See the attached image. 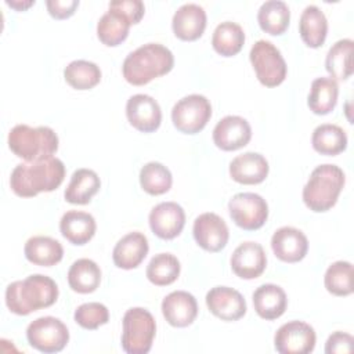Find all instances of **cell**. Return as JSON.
<instances>
[{
  "instance_id": "obj_12",
  "label": "cell",
  "mask_w": 354,
  "mask_h": 354,
  "mask_svg": "<svg viewBox=\"0 0 354 354\" xmlns=\"http://www.w3.org/2000/svg\"><path fill=\"white\" fill-rule=\"evenodd\" d=\"M192 234L196 243L202 249L212 253L224 249L230 238L225 221L218 214L212 212L202 213L195 218Z\"/></svg>"
},
{
  "instance_id": "obj_33",
  "label": "cell",
  "mask_w": 354,
  "mask_h": 354,
  "mask_svg": "<svg viewBox=\"0 0 354 354\" xmlns=\"http://www.w3.org/2000/svg\"><path fill=\"white\" fill-rule=\"evenodd\" d=\"M290 21V11L285 1L268 0L264 1L257 12V22L260 28L270 35H282Z\"/></svg>"
},
{
  "instance_id": "obj_41",
  "label": "cell",
  "mask_w": 354,
  "mask_h": 354,
  "mask_svg": "<svg viewBox=\"0 0 354 354\" xmlns=\"http://www.w3.org/2000/svg\"><path fill=\"white\" fill-rule=\"evenodd\" d=\"M354 339L350 333L346 332H335L332 333L326 343H325V353L326 354H342V353H351L353 351Z\"/></svg>"
},
{
  "instance_id": "obj_8",
  "label": "cell",
  "mask_w": 354,
  "mask_h": 354,
  "mask_svg": "<svg viewBox=\"0 0 354 354\" xmlns=\"http://www.w3.org/2000/svg\"><path fill=\"white\" fill-rule=\"evenodd\" d=\"M212 116L210 101L202 94H189L178 100L171 109L174 127L185 134H196Z\"/></svg>"
},
{
  "instance_id": "obj_35",
  "label": "cell",
  "mask_w": 354,
  "mask_h": 354,
  "mask_svg": "<svg viewBox=\"0 0 354 354\" xmlns=\"http://www.w3.org/2000/svg\"><path fill=\"white\" fill-rule=\"evenodd\" d=\"M65 82L76 90H90L101 80V69L87 59H75L64 69Z\"/></svg>"
},
{
  "instance_id": "obj_22",
  "label": "cell",
  "mask_w": 354,
  "mask_h": 354,
  "mask_svg": "<svg viewBox=\"0 0 354 354\" xmlns=\"http://www.w3.org/2000/svg\"><path fill=\"white\" fill-rule=\"evenodd\" d=\"M268 162L257 152H245L235 156L230 163V176L239 184H260L268 176Z\"/></svg>"
},
{
  "instance_id": "obj_38",
  "label": "cell",
  "mask_w": 354,
  "mask_h": 354,
  "mask_svg": "<svg viewBox=\"0 0 354 354\" xmlns=\"http://www.w3.org/2000/svg\"><path fill=\"white\" fill-rule=\"evenodd\" d=\"M325 288L335 296H348L353 293V264L350 261L332 263L324 277Z\"/></svg>"
},
{
  "instance_id": "obj_7",
  "label": "cell",
  "mask_w": 354,
  "mask_h": 354,
  "mask_svg": "<svg viewBox=\"0 0 354 354\" xmlns=\"http://www.w3.org/2000/svg\"><path fill=\"white\" fill-rule=\"evenodd\" d=\"M259 82L267 87L279 86L286 77V62L281 51L268 40H257L249 53Z\"/></svg>"
},
{
  "instance_id": "obj_32",
  "label": "cell",
  "mask_w": 354,
  "mask_h": 354,
  "mask_svg": "<svg viewBox=\"0 0 354 354\" xmlns=\"http://www.w3.org/2000/svg\"><path fill=\"white\" fill-rule=\"evenodd\" d=\"M311 144L318 153L335 156L347 148V134L337 124L324 123L314 129Z\"/></svg>"
},
{
  "instance_id": "obj_6",
  "label": "cell",
  "mask_w": 354,
  "mask_h": 354,
  "mask_svg": "<svg viewBox=\"0 0 354 354\" xmlns=\"http://www.w3.org/2000/svg\"><path fill=\"white\" fill-rule=\"evenodd\" d=\"M156 322L153 315L142 308H129L123 315L122 348L127 354H147L155 339Z\"/></svg>"
},
{
  "instance_id": "obj_19",
  "label": "cell",
  "mask_w": 354,
  "mask_h": 354,
  "mask_svg": "<svg viewBox=\"0 0 354 354\" xmlns=\"http://www.w3.org/2000/svg\"><path fill=\"white\" fill-rule=\"evenodd\" d=\"M162 314L171 326L185 328L191 325L198 315L196 299L185 290H174L163 299Z\"/></svg>"
},
{
  "instance_id": "obj_27",
  "label": "cell",
  "mask_w": 354,
  "mask_h": 354,
  "mask_svg": "<svg viewBox=\"0 0 354 354\" xmlns=\"http://www.w3.org/2000/svg\"><path fill=\"white\" fill-rule=\"evenodd\" d=\"M299 33L301 40L311 48L324 44L328 35V21L322 10L314 4L307 6L299 21Z\"/></svg>"
},
{
  "instance_id": "obj_25",
  "label": "cell",
  "mask_w": 354,
  "mask_h": 354,
  "mask_svg": "<svg viewBox=\"0 0 354 354\" xmlns=\"http://www.w3.org/2000/svg\"><path fill=\"white\" fill-rule=\"evenodd\" d=\"M24 253L28 261L41 267H51L62 260L64 248L51 236L36 235L26 241Z\"/></svg>"
},
{
  "instance_id": "obj_20",
  "label": "cell",
  "mask_w": 354,
  "mask_h": 354,
  "mask_svg": "<svg viewBox=\"0 0 354 354\" xmlns=\"http://www.w3.org/2000/svg\"><path fill=\"white\" fill-rule=\"evenodd\" d=\"M174 35L184 41L199 39L206 28V11L195 3H187L177 8L171 19Z\"/></svg>"
},
{
  "instance_id": "obj_28",
  "label": "cell",
  "mask_w": 354,
  "mask_h": 354,
  "mask_svg": "<svg viewBox=\"0 0 354 354\" xmlns=\"http://www.w3.org/2000/svg\"><path fill=\"white\" fill-rule=\"evenodd\" d=\"M101 282V270L98 264L90 259H79L72 263L68 270V283L73 292L91 293Z\"/></svg>"
},
{
  "instance_id": "obj_42",
  "label": "cell",
  "mask_w": 354,
  "mask_h": 354,
  "mask_svg": "<svg viewBox=\"0 0 354 354\" xmlns=\"http://www.w3.org/2000/svg\"><path fill=\"white\" fill-rule=\"evenodd\" d=\"M48 14L57 19H65L73 15L79 7V0H47Z\"/></svg>"
},
{
  "instance_id": "obj_11",
  "label": "cell",
  "mask_w": 354,
  "mask_h": 354,
  "mask_svg": "<svg viewBox=\"0 0 354 354\" xmlns=\"http://www.w3.org/2000/svg\"><path fill=\"white\" fill-rule=\"evenodd\" d=\"M315 330L303 321H289L274 336L275 350L281 354H308L315 347Z\"/></svg>"
},
{
  "instance_id": "obj_40",
  "label": "cell",
  "mask_w": 354,
  "mask_h": 354,
  "mask_svg": "<svg viewBox=\"0 0 354 354\" xmlns=\"http://www.w3.org/2000/svg\"><path fill=\"white\" fill-rule=\"evenodd\" d=\"M109 8L120 11L133 24H138L144 17L145 7L141 0H113L109 3Z\"/></svg>"
},
{
  "instance_id": "obj_10",
  "label": "cell",
  "mask_w": 354,
  "mask_h": 354,
  "mask_svg": "<svg viewBox=\"0 0 354 354\" xmlns=\"http://www.w3.org/2000/svg\"><path fill=\"white\" fill-rule=\"evenodd\" d=\"M228 212L238 227L246 231H254L266 224L268 205L259 194L239 192L230 199Z\"/></svg>"
},
{
  "instance_id": "obj_30",
  "label": "cell",
  "mask_w": 354,
  "mask_h": 354,
  "mask_svg": "<svg viewBox=\"0 0 354 354\" xmlns=\"http://www.w3.org/2000/svg\"><path fill=\"white\" fill-rule=\"evenodd\" d=\"M353 50L354 41L351 39L337 40L329 48L325 58V68L332 79L347 80L353 75Z\"/></svg>"
},
{
  "instance_id": "obj_43",
  "label": "cell",
  "mask_w": 354,
  "mask_h": 354,
  "mask_svg": "<svg viewBox=\"0 0 354 354\" xmlns=\"http://www.w3.org/2000/svg\"><path fill=\"white\" fill-rule=\"evenodd\" d=\"M6 3H7L8 6H11L12 8L22 11V10H25V8L30 7V6H33V4H35V0H29V1H6Z\"/></svg>"
},
{
  "instance_id": "obj_17",
  "label": "cell",
  "mask_w": 354,
  "mask_h": 354,
  "mask_svg": "<svg viewBox=\"0 0 354 354\" xmlns=\"http://www.w3.org/2000/svg\"><path fill=\"white\" fill-rule=\"evenodd\" d=\"M230 263L236 277L242 279H254L264 272L267 267V256L260 243L248 241L235 248Z\"/></svg>"
},
{
  "instance_id": "obj_29",
  "label": "cell",
  "mask_w": 354,
  "mask_h": 354,
  "mask_svg": "<svg viewBox=\"0 0 354 354\" xmlns=\"http://www.w3.org/2000/svg\"><path fill=\"white\" fill-rule=\"evenodd\" d=\"M131 22L120 11L109 8L97 24V36L108 47L119 46L126 40Z\"/></svg>"
},
{
  "instance_id": "obj_37",
  "label": "cell",
  "mask_w": 354,
  "mask_h": 354,
  "mask_svg": "<svg viewBox=\"0 0 354 354\" xmlns=\"http://www.w3.org/2000/svg\"><path fill=\"white\" fill-rule=\"evenodd\" d=\"M170 170L159 162H148L140 170V185L149 195H162L171 188Z\"/></svg>"
},
{
  "instance_id": "obj_14",
  "label": "cell",
  "mask_w": 354,
  "mask_h": 354,
  "mask_svg": "<svg viewBox=\"0 0 354 354\" xmlns=\"http://www.w3.org/2000/svg\"><path fill=\"white\" fill-rule=\"evenodd\" d=\"M206 306L214 317L223 321H238L248 310L243 296L228 286L212 288L206 293Z\"/></svg>"
},
{
  "instance_id": "obj_9",
  "label": "cell",
  "mask_w": 354,
  "mask_h": 354,
  "mask_svg": "<svg viewBox=\"0 0 354 354\" xmlns=\"http://www.w3.org/2000/svg\"><path fill=\"white\" fill-rule=\"evenodd\" d=\"M26 339L33 348L46 354H53L64 350L68 344L69 330L61 319L47 315L40 317L28 325Z\"/></svg>"
},
{
  "instance_id": "obj_1",
  "label": "cell",
  "mask_w": 354,
  "mask_h": 354,
  "mask_svg": "<svg viewBox=\"0 0 354 354\" xmlns=\"http://www.w3.org/2000/svg\"><path fill=\"white\" fill-rule=\"evenodd\" d=\"M65 177V165L58 158H46L19 163L10 177L12 192L21 198H32L40 192L57 189Z\"/></svg>"
},
{
  "instance_id": "obj_34",
  "label": "cell",
  "mask_w": 354,
  "mask_h": 354,
  "mask_svg": "<svg viewBox=\"0 0 354 354\" xmlns=\"http://www.w3.org/2000/svg\"><path fill=\"white\" fill-rule=\"evenodd\" d=\"M245 43V32L241 25L224 21L218 24L212 36V46L214 51L223 57H232L238 54Z\"/></svg>"
},
{
  "instance_id": "obj_23",
  "label": "cell",
  "mask_w": 354,
  "mask_h": 354,
  "mask_svg": "<svg viewBox=\"0 0 354 354\" xmlns=\"http://www.w3.org/2000/svg\"><path fill=\"white\" fill-rule=\"evenodd\" d=\"M253 307L260 318L267 321L277 319L288 307L286 293L275 283L260 285L253 292Z\"/></svg>"
},
{
  "instance_id": "obj_18",
  "label": "cell",
  "mask_w": 354,
  "mask_h": 354,
  "mask_svg": "<svg viewBox=\"0 0 354 354\" xmlns=\"http://www.w3.org/2000/svg\"><path fill=\"white\" fill-rule=\"evenodd\" d=\"M271 249L281 261L297 263L308 252V239L295 227H281L271 236Z\"/></svg>"
},
{
  "instance_id": "obj_15",
  "label": "cell",
  "mask_w": 354,
  "mask_h": 354,
  "mask_svg": "<svg viewBox=\"0 0 354 354\" xmlns=\"http://www.w3.org/2000/svg\"><path fill=\"white\" fill-rule=\"evenodd\" d=\"M148 221L156 236L173 239L181 234L185 225V213L176 202H160L149 212Z\"/></svg>"
},
{
  "instance_id": "obj_24",
  "label": "cell",
  "mask_w": 354,
  "mask_h": 354,
  "mask_svg": "<svg viewBox=\"0 0 354 354\" xmlns=\"http://www.w3.org/2000/svg\"><path fill=\"white\" fill-rule=\"evenodd\" d=\"M97 224L90 213L80 210L66 212L59 221V231L62 236L73 245L87 243L95 234Z\"/></svg>"
},
{
  "instance_id": "obj_3",
  "label": "cell",
  "mask_w": 354,
  "mask_h": 354,
  "mask_svg": "<svg viewBox=\"0 0 354 354\" xmlns=\"http://www.w3.org/2000/svg\"><path fill=\"white\" fill-rule=\"evenodd\" d=\"M174 66L173 53L159 43H147L131 51L123 61L122 73L133 86H144L169 73Z\"/></svg>"
},
{
  "instance_id": "obj_5",
  "label": "cell",
  "mask_w": 354,
  "mask_h": 354,
  "mask_svg": "<svg viewBox=\"0 0 354 354\" xmlns=\"http://www.w3.org/2000/svg\"><path fill=\"white\" fill-rule=\"evenodd\" d=\"M8 148L25 162L51 158L58 149V136L48 126L17 124L8 133Z\"/></svg>"
},
{
  "instance_id": "obj_16",
  "label": "cell",
  "mask_w": 354,
  "mask_h": 354,
  "mask_svg": "<svg viewBox=\"0 0 354 354\" xmlns=\"http://www.w3.org/2000/svg\"><path fill=\"white\" fill-rule=\"evenodd\" d=\"M252 138V127L246 119L236 115L224 116L213 129V141L223 151H235Z\"/></svg>"
},
{
  "instance_id": "obj_4",
  "label": "cell",
  "mask_w": 354,
  "mask_h": 354,
  "mask_svg": "<svg viewBox=\"0 0 354 354\" xmlns=\"http://www.w3.org/2000/svg\"><path fill=\"white\" fill-rule=\"evenodd\" d=\"M344 171L330 163L317 166L303 188L304 205L315 212H326L332 209L344 187Z\"/></svg>"
},
{
  "instance_id": "obj_26",
  "label": "cell",
  "mask_w": 354,
  "mask_h": 354,
  "mask_svg": "<svg viewBox=\"0 0 354 354\" xmlns=\"http://www.w3.org/2000/svg\"><path fill=\"white\" fill-rule=\"evenodd\" d=\"M101 180L91 169H77L73 171L71 181L64 192L65 201L72 205H86L98 192Z\"/></svg>"
},
{
  "instance_id": "obj_31",
  "label": "cell",
  "mask_w": 354,
  "mask_h": 354,
  "mask_svg": "<svg viewBox=\"0 0 354 354\" xmlns=\"http://www.w3.org/2000/svg\"><path fill=\"white\" fill-rule=\"evenodd\" d=\"M339 95L337 82L332 77H317L313 80L307 105L317 115H326L336 106Z\"/></svg>"
},
{
  "instance_id": "obj_21",
  "label": "cell",
  "mask_w": 354,
  "mask_h": 354,
  "mask_svg": "<svg viewBox=\"0 0 354 354\" xmlns=\"http://www.w3.org/2000/svg\"><path fill=\"white\" fill-rule=\"evenodd\" d=\"M148 250L149 245L147 236L142 232L133 231L118 241L112 252V259L116 267L133 270L144 261Z\"/></svg>"
},
{
  "instance_id": "obj_39",
  "label": "cell",
  "mask_w": 354,
  "mask_h": 354,
  "mask_svg": "<svg viewBox=\"0 0 354 354\" xmlns=\"http://www.w3.org/2000/svg\"><path fill=\"white\" fill-rule=\"evenodd\" d=\"M75 322L84 329L94 330L109 321V311L106 306L98 301L80 304L73 314Z\"/></svg>"
},
{
  "instance_id": "obj_2",
  "label": "cell",
  "mask_w": 354,
  "mask_h": 354,
  "mask_svg": "<svg viewBox=\"0 0 354 354\" xmlns=\"http://www.w3.org/2000/svg\"><path fill=\"white\" fill-rule=\"evenodd\" d=\"M58 299L55 281L43 274H32L22 281L11 282L6 289V304L17 315H28L53 306Z\"/></svg>"
},
{
  "instance_id": "obj_13",
  "label": "cell",
  "mask_w": 354,
  "mask_h": 354,
  "mask_svg": "<svg viewBox=\"0 0 354 354\" xmlns=\"http://www.w3.org/2000/svg\"><path fill=\"white\" fill-rule=\"evenodd\" d=\"M126 116L129 123L142 133H152L159 129L162 111L155 98L148 94H134L127 100Z\"/></svg>"
},
{
  "instance_id": "obj_36",
  "label": "cell",
  "mask_w": 354,
  "mask_h": 354,
  "mask_svg": "<svg viewBox=\"0 0 354 354\" xmlns=\"http://www.w3.org/2000/svg\"><path fill=\"white\" fill-rule=\"evenodd\" d=\"M180 261L171 253L155 254L147 266V278L156 286H166L173 283L180 275Z\"/></svg>"
}]
</instances>
